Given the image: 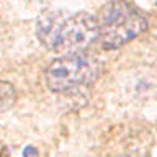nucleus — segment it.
I'll list each match as a JSON object with an SVG mask.
<instances>
[{"instance_id": "obj_5", "label": "nucleus", "mask_w": 157, "mask_h": 157, "mask_svg": "<svg viewBox=\"0 0 157 157\" xmlns=\"http://www.w3.org/2000/svg\"><path fill=\"white\" fill-rule=\"evenodd\" d=\"M23 155H25V157H36V155H38V151L34 149L33 146H28V147H25Z\"/></svg>"}, {"instance_id": "obj_7", "label": "nucleus", "mask_w": 157, "mask_h": 157, "mask_svg": "<svg viewBox=\"0 0 157 157\" xmlns=\"http://www.w3.org/2000/svg\"><path fill=\"white\" fill-rule=\"evenodd\" d=\"M155 7H157V3H155Z\"/></svg>"}, {"instance_id": "obj_4", "label": "nucleus", "mask_w": 157, "mask_h": 157, "mask_svg": "<svg viewBox=\"0 0 157 157\" xmlns=\"http://www.w3.org/2000/svg\"><path fill=\"white\" fill-rule=\"evenodd\" d=\"M17 101V90L12 83L0 82V111H7Z\"/></svg>"}, {"instance_id": "obj_3", "label": "nucleus", "mask_w": 157, "mask_h": 157, "mask_svg": "<svg viewBox=\"0 0 157 157\" xmlns=\"http://www.w3.org/2000/svg\"><path fill=\"white\" fill-rule=\"evenodd\" d=\"M101 61L90 52L62 56L52 61L44 72L46 87L54 93H72L90 85L100 75Z\"/></svg>"}, {"instance_id": "obj_1", "label": "nucleus", "mask_w": 157, "mask_h": 157, "mask_svg": "<svg viewBox=\"0 0 157 157\" xmlns=\"http://www.w3.org/2000/svg\"><path fill=\"white\" fill-rule=\"evenodd\" d=\"M36 34L43 46L56 54L87 52L98 39V20L87 12L69 15L64 10H46L36 21Z\"/></svg>"}, {"instance_id": "obj_6", "label": "nucleus", "mask_w": 157, "mask_h": 157, "mask_svg": "<svg viewBox=\"0 0 157 157\" xmlns=\"http://www.w3.org/2000/svg\"><path fill=\"white\" fill-rule=\"evenodd\" d=\"M123 157H144V155H142V154H136V152H131V154H126Z\"/></svg>"}, {"instance_id": "obj_2", "label": "nucleus", "mask_w": 157, "mask_h": 157, "mask_svg": "<svg viewBox=\"0 0 157 157\" xmlns=\"http://www.w3.org/2000/svg\"><path fill=\"white\" fill-rule=\"evenodd\" d=\"M98 20V39L103 49H120L147 28V18L128 2H111L101 8Z\"/></svg>"}]
</instances>
